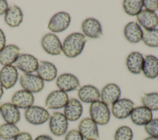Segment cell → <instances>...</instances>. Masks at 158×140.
Returning <instances> with one entry per match:
<instances>
[{"instance_id": "ac0fdd59", "label": "cell", "mask_w": 158, "mask_h": 140, "mask_svg": "<svg viewBox=\"0 0 158 140\" xmlns=\"http://www.w3.org/2000/svg\"><path fill=\"white\" fill-rule=\"evenodd\" d=\"M34 101L33 94L24 89L16 91L11 99L12 104L17 108L26 109L33 105Z\"/></svg>"}, {"instance_id": "277c9868", "label": "cell", "mask_w": 158, "mask_h": 140, "mask_svg": "<svg viewBox=\"0 0 158 140\" xmlns=\"http://www.w3.org/2000/svg\"><path fill=\"white\" fill-rule=\"evenodd\" d=\"M68 120L61 112H53L49 117V130L54 136H61L65 134L68 129Z\"/></svg>"}, {"instance_id": "8992f818", "label": "cell", "mask_w": 158, "mask_h": 140, "mask_svg": "<svg viewBox=\"0 0 158 140\" xmlns=\"http://www.w3.org/2000/svg\"><path fill=\"white\" fill-rule=\"evenodd\" d=\"M135 107L134 102L127 98L119 99L112 105L111 112L114 117L118 119H124L130 117Z\"/></svg>"}, {"instance_id": "74e56055", "label": "cell", "mask_w": 158, "mask_h": 140, "mask_svg": "<svg viewBox=\"0 0 158 140\" xmlns=\"http://www.w3.org/2000/svg\"><path fill=\"white\" fill-rule=\"evenodd\" d=\"M5 44H6V36L2 30L0 28V51L5 47Z\"/></svg>"}, {"instance_id": "4dcf8cb0", "label": "cell", "mask_w": 158, "mask_h": 140, "mask_svg": "<svg viewBox=\"0 0 158 140\" xmlns=\"http://www.w3.org/2000/svg\"><path fill=\"white\" fill-rule=\"evenodd\" d=\"M142 40L148 46L151 47H158V28L143 31Z\"/></svg>"}, {"instance_id": "6da1fadb", "label": "cell", "mask_w": 158, "mask_h": 140, "mask_svg": "<svg viewBox=\"0 0 158 140\" xmlns=\"http://www.w3.org/2000/svg\"><path fill=\"white\" fill-rule=\"evenodd\" d=\"M86 43V38L83 34L74 32L68 35L62 43V52L69 58H74L79 56L83 51Z\"/></svg>"}, {"instance_id": "7c38bea8", "label": "cell", "mask_w": 158, "mask_h": 140, "mask_svg": "<svg viewBox=\"0 0 158 140\" xmlns=\"http://www.w3.org/2000/svg\"><path fill=\"white\" fill-rule=\"evenodd\" d=\"M18 76V72L15 66H4L0 70V84L6 89H10L15 84Z\"/></svg>"}, {"instance_id": "d6a6232c", "label": "cell", "mask_w": 158, "mask_h": 140, "mask_svg": "<svg viewBox=\"0 0 158 140\" xmlns=\"http://www.w3.org/2000/svg\"><path fill=\"white\" fill-rule=\"evenodd\" d=\"M144 130L150 136L158 137V118H152L144 125Z\"/></svg>"}, {"instance_id": "7402d4cb", "label": "cell", "mask_w": 158, "mask_h": 140, "mask_svg": "<svg viewBox=\"0 0 158 140\" xmlns=\"http://www.w3.org/2000/svg\"><path fill=\"white\" fill-rule=\"evenodd\" d=\"M20 55V49L15 44H9L0 51V64L4 66L12 65Z\"/></svg>"}, {"instance_id": "4316f807", "label": "cell", "mask_w": 158, "mask_h": 140, "mask_svg": "<svg viewBox=\"0 0 158 140\" xmlns=\"http://www.w3.org/2000/svg\"><path fill=\"white\" fill-rule=\"evenodd\" d=\"M4 20L9 27L14 28L20 25L23 20V13L21 9L17 6H12L8 7L5 13Z\"/></svg>"}, {"instance_id": "ffe728a7", "label": "cell", "mask_w": 158, "mask_h": 140, "mask_svg": "<svg viewBox=\"0 0 158 140\" xmlns=\"http://www.w3.org/2000/svg\"><path fill=\"white\" fill-rule=\"evenodd\" d=\"M0 112L4 120L10 124H16L20 120V113L16 106L10 102L1 104Z\"/></svg>"}, {"instance_id": "2e32d148", "label": "cell", "mask_w": 158, "mask_h": 140, "mask_svg": "<svg viewBox=\"0 0 158 140\" xmlns=\"http://www.w3.org/2000/svg\"><path fill=\"white\" fill-rule=\"evenodd\" d=\"M83 113V106L80 101L75 98L69 99L64 107V115L68 121L78 120Z\"/></svg>"}, {"instance_id": "60d3db41", "label": "cell", "mask_w": 158, "mask_h": 140, "mask_svg": "<svg viewBox=\"0 0 158 140\" xmlns=\"http://www.w3.org/2000/svg\"><path fill=\"white\" fill-rule=\"evenodd\" d=\"M3 93H4V91H3V88L2 86L0 84V99L1 98L2 94H3Z\"/></svg>"}, {"instance_id": "836d02e7", "label": "cell", "mask_w": 158, "mask_h": 140, "mask_svg": "<svg viewBox=\"0 0 158 140\" xmlns=\"http://www.w3.org/2000/svg\"><path fill=\"white\" fill-rule=\"evenodd\" d=\"M143 4L146 10L155 12L158 9V0H143Z\"/></svg>"}, {"instance_id": "83f0119b", "label": "cell", "mask_w": 158, "mask_h": 140, "mask_svg": "<svg viewBox=\"0 0 158 140\" xmlns=\"http://www.w3.org/2000/svg\"><path fill=\"white\" fill-rule=\"evenodd\" d=\"M122 6L126 14L131 16H135L142 10L143 4L142 0H124Z\"/></svg>"}, {"instance_id": "d6986e66", "label": "cell", "mask_w": 158, "mask_h": 140, "mask_svg": "<svg viewBox=\"0 0 158 140\" xmlns=\"http://www.w3.org/2000/svg\"><path fill=\"white\" fill-rule=\"evenodd\" d=\"M37 75L45 81L54 80L57 74V70L56 66L51 62L40 60L38 62V66L36 70Z\"/></svg>"}, {"instance_id": "7a4b0ae2", "label": "cell", "mask_w": 158, "mask_h": 140, "mask_svg": "<svg viewBox=\"0 0 158 140\" xmlns=\"http://www.w3.org/2000/svg\"><path fill=\"white\" fill-rule=\"evenodd\" d=\"M89 115L97 125H105L110 120V111L108 105L99 100L91 104Z\"/></svg>"}, {"instance_id": "8fae6325", "label": "cell", "mask_w": 158, "mask_h": 140, "mask_svg": "<svg viewBox=\"0 0 158 140\" xmlns=\"http://www.w3.org/2000/svg\"><path fill=\"white\" fill-rule=\"evenodd\" d=\"M15 67L23 72L24 73H31L36 71L38 66L37 59L28 54L19 55L14 62Z\"/></svg>"}, {"instance_id": "d590c367", "label": "cell", "mask_w": 158, "mask_h": 140, "mask_svg": "<svg viewBox=\"0 0 158 140\" xmlns=\"http://www.w3.org/2000/svg\"><path fill=\"white\" fill-rule=\"evenodd\" d=\"M13 140H32V137L27 132H21Z\"/></svg>"}, {"instance_id": "484cf974", "label": "cell", "mask_w": 158, "mask_h": 140, "mask_svg": "<svg viewBox=\"0 0 158 140\" xmlns=\"http://www.w3.org/2000/svg\"><path fill=\"white\" fill-rule=\"evenodd\" d=\"M144 57L139 52H132L127 57L126 65L130 72L139 74L142 72Z\"/></svg>"}, {"instance_id": "b9f144b4", "label": "cell", "mask_w": 158, "mask_h": 140, "mask_svg": "<svg viewBox=\"0 0 158 140\" xmlns=\"http://www.w3.org/2000/svg\"><path fill=\"white\" fill-rule=\"evenodd\" d=\"M1 104L0 103V110H1Z\"/></svg>"}, {"instance_id": "5b68a950", "label": "cell", "mask_w": 158, "mask_h": 140, "mask_svg": "<svg viewBox=\"0 0 158 140\" xmlns=\"http://www.w3.org/2000/svg\"><path fill=\"white\" fill-rule=\"evenodd\" d=\"M20 84L22 88L31 93L41 91L44 88V81L38 75L22 73L20 77Z\"/></svg>"}, {"instance_id": "9a60e30c", "label": "cell", "mask_w": 158, "mask_h": 140, "mask_svg": "<svg viewBox=\"0 0 158 140\" xmlns=\"http://www.w3.org/2000/svg\"><path fill=\"white\" fill-rule=\"evenodd\" d=\"M56 85L59 90L67 93L76 90L80 86V81L73 74L65 73L57 77Z\"/></svg>"}, {"instance_id": "ab89813d", "label": "cell", "mask_w": 158, "mask_h": 140, "mask_svg": "<svg viewBox=\"0 0 158 140\" xmlns=\"http://www.w3.org/2000/svg\"><path fill=\"white\" fill-rule=\"evenodd\" d=\"M143 140H158V137H154V136H148L144 138Z\"/></svg>"}, {"instance_id": "ba28073f", "label": "cell", "mask_w": 158, "mask_h": 140, "mask_svg": "<svg viewBox=\"0 0 158 140\" xmlns=\"http://www.w3.org/2000/svg\"><path fill=\"white\" fill-rule=\"evenodd\" d=\"M41 44L43 50L51 56L59 55L62 51V44L58 36L54 33L44 35Z\"/></svg>"}, {"instance_id": "30bf717a", "label": "cell", "mask_w": 158, "mask_h": 140, "mask_svg": "<svg viewBox=\"0 0 158 140\" xmlns=\"http://www.w3.org/2000/svg\"><path fill=\"white\" fill-rule=\"evenodd\" d=\"M78 131L86 140H97L99 138L98 125L91 118L86 117L80 121Z\"/></svg>"}, {"instance_id": "52a82bcc", "label": "cell", "mask_w": 158, "mask_h": 140, "mask_svg": "<svg viewBox=\"0 0 158 140\" xmlns=\"http://www.w3.org/2000/svg\"><path fill=\"white\" fill-rule=\"evenodd\" d=\"M70 22V15L67 12H59L51 18L48 28L53 33H60L69 27Z\"/></svg>"}, {"instance_id": "e0dca14e", "label": "cell", "mask_w": 158, "mask_h": 140, "mask_svg": "<svg viewBox=\"0 0 158 140\" xmlns=\"http://www.w3.org/2000/svg\"><path fill=\"white\" fill-rule=\"evenodd\" d=\"M130 117L134 124L138 126H144L152 119V112L143 105L138 106L134 107Z\"/></svg>"}, {"instance_id": "cb8c5ba5", "label": "cell", "mask_w": 158, "mask_h": 140, "mask_svg": "<svg viewBox=\"0 0 158 140\" xmlns=\"http://www.w3.org/2000/svg\"><path fill=\"white\" fill-rule=\"evenodd\" d=\"M79 99L84 103H93L100 99V92L98 89L90 84L81 86L78 91Z\"/></svg>"}, {"instance_id": "603a6c76", "label": "cell", "mask_w": 158, "mask_h": 140, "mask_svg": "<svg viewBox=\"0 0 158 140\" xmlns=\"http://www.w3.org/2000/svg\"><path fill=\"white\" fill-rule=\"evenodd\" d=\"M124 36L131 43H138L142 40L143 31L140 25L136 22H128L124 27Z\"/></svg>"}, {"instance_id": "e575fe53", "label": "cell", "mask_w": 158, "mask_h": 140, "mask_svg": "<svg viewBox=\"0 0 158 140\" xmlns=\"http://www.w3.org/2000/svg\"><path fill=\"white\" fill-rule=\"evenodd\" d=\"M64 140H84V138L78 130H72L66 134Z\"/></svg>"}, {"instance_id": "3957f363", "label": "cell", "mask_w": 158, "mask_h": 140, "mask_svg": "<svg viewBox=\"0 0 158 140\" xmlns=\"http://www.w3.org/2000/svg\"><path fill=\"white\" fill-rule=\"evenodd\" d=\"M24 115L28 123L35 125L44 123L50 117L48 111L46 109L38 105H32L27 109Z\"/></svg>"}, {"instance_id": "f1b7e54d", "label": "cell", "mask_w": 158, "mask_h": 140, "mask_svg": "<svg viewBox=\"0 0 158 140\" xmlns=\"http://www.w3.org/2000/svg\"><path fill=\"white\" fill-rule=\"evenodd\" d=\"M20 133L19 128L15 125L6 123L0 125V138L3 139H14Z\"/></svg>"}, {"instance_id": "7bdbcfd3", "label": "cell", "mask_w": 158, "mask_h": 140, "mask_svg": "<svg viewBox=\"0 0 158 140\" xmlns=\"http://www.w3.org/2000/svg\"><path fill=\"white\" fill-rule=\"evenodd\" d=\"M0 140H1V139H0Z\"/></svg>"}, {"instance_id": "1f68e13d", "label": "cell", "mask_w": 158, "mask_h": 140, "mask_svg": "<svg viewBox=\"0 0 158 140\" xmlns=\"http://www.w3.org/2000/svg\"><path fill=\"white\" fill-rule=\"evenodd\" d=\"M133 137L132 130L125 125L118 127L114 134V140H132Z\"/></svg>"}, {"instance_id": "4fadbf2b", "label": "cell", "mask_w": 158, "mask_h": 140, "mask_svg": "<svg viewBox=\"0 0 158 140\" xmlns=\"http://www.w3.org/2000/svg\"><path fill=\"white\" fill-rule=\"evenodd\" d=\"M81 30L85 36L89 38H99L102 35V26L100 22L93 17L88 18L83 22Z\"/></svg>"}, {"instance_id": "8d00e7d4", "label": "cell", "mask_w": 158, "mask_h": 140, "mask_svg": "<svg viewBox=\"0 0 158 140\" xmlns=\"http://www.w3.org/2000/svg\"><path fill=\"white\" fill-rule=\"evenodd\" d=\"M8 7V4L6 1L0 0V15L5 14Z\"/></svg>"}, {"instance_id": "d4e9b609", "label": "cell", "mask_w": 158, "mask_h": 140, "mask_svg": "<svg viewBox=\"0 0 158 140\" xmlns=\"http://www.w3.org/2000/svg\"><path fill=\"white\" fill-rule=\"evenodd\" d=\"M142 72L148 78L154 79L158 76V58L153 55H147L144 57Z\"/></svg>"}, {"instance_id": "f35d334b", "label": "cell", "mask_w": 158, "mask_h": 140, "mask_svg": "<svg viewBox=\"0 0 158 140\" xmlns=\"http://www.w3.org/2000/svg\"><path fill=\"white\" fill-rule=\"evenodd\" d=\"M35 140H53V139L49 135L47 134H41L38 136Z\"/></svg>"}, {"instance_id": "44dd1931", "label": "cell", "mask_w": 158, "mask_h": 140, "mask_svg": "<svg viewBox=\"0 0 158 140\" xmlns=\"http://www.w3.org/2000/svg\"><path fill=\"white\" fill-rule=\"evenodd\" d=\"M137 20L145 30L156 28L158 25V15L156 13L146 10H142L137 15Z\"/></svg>"}, {"instance_id": "f546056e", "label": "cell", "mask_w": 158, "mask_h": 140, "mask_svg": "<svg viewBox=\"0 0 158 140\" xmlns=\"http://www.w3.org/2000/svg\"><path fill=\"white\" fill-rule=\"evenodd\" d=\"M143 106L151 111L158 110V93L152 92L144 94L141 98Z\"/></svg>"}, {"instance_id": "5bb4252c", "label": "cell", "mask_w": 158, "mask_h": 140, "mask_svg": "<svg viewBox=\"0 0 158 140\" xmlns=\"http://www.w3.org/2000/svg\"><path fill=\"white\" fill-rule=\"evenodd\" d=\"M121 90L118 85L115 83H109L102 89L100 93L101 101L107 105H112L120 99Z\"/></svg>"}, {"instance_id": "9c48e42d", "label": "cell", "mask_w": 158, "mask_h": 140, "mask_svg": "<svg viewBox=\"0 0 158 140\" xmlns=\"http://www.w3.org/2000/svg\"><path fill=\"white\" fill-rule=\"evenodd\" d=\"M69 96L67 93L60 90H55L50 93L45 101V106L48 109H60L65 106Z\"/></svg>"}]
</instances>
